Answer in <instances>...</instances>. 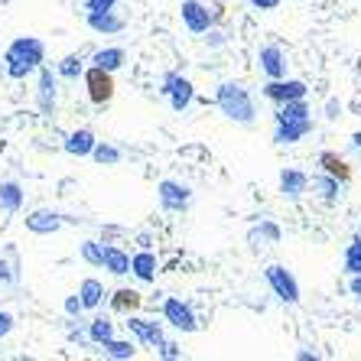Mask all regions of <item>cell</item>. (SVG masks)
I'll return each mask as SVG.
<instances>
[{"label":"cell","instance_id":"cell-20","mask_svg":"<svg viewBox=\"0 0 361 361\" xmlns=\"http://www.w3.org/2000/svg\"><path fill=\"white\" fill-rule=\"evenodd\" d=\"M20 205H23V189H20V183H0V209L17 212Z\"/></svg>","mask_w":361,"mask_h":361},{"label":"cell","instance_id":"cell-26","mask_svg":"<svg viewBox=\"0 0 361 361\" xmlns=\"http://www.w3.org/2000/svg\"><path fill=\"white\" fill-rule=\"evenodd\" d=\"M312 189H319V195L329 202V205L338 199V179H332L329 173H326V176H316V179H312Z\"/></svg>","mask_w":361,"mask_h":361},{"label":"cell","instance_id":"cell-37","mask_svg":"<svg viewBox=\"0 0 361 361\" xmlns=\"http://www.w3.org/2000/svg\"><path fill=\"white\" fill-rule=\"evenodd\" d=\"M247 4L257 10H277L280 7V0H247Z\"/></svg>","mask_w":361,"mask_h":361},{"label":"cell","instance_id":"cell-22","mask_svg":"<svg viewBox=\"0 0 361 361\" xmlns=\"http://www.w3.org/2000/svg\"><path fill=\"white\" fill-rule=\"evenodd\" d=\"M56 104V78L49 68H39V108L49 111Z\"/></svg>","mask_w":361,"mask_h":361},{"label":"cell","instance_id":"cell-29","mask_svg":"<svg viewBox=\"0 0 361 361\" xmlns=\"http://www.w3.org/2000/svg\"><path fill=\"white\" fill-rule=\"evenodd\" d=\"M345 270L348 274H358L361 270V235L348 244V251H345Z\"/></svg>","mask_w":361,"mask_h":361},{"label":"cell","instance_id":"cell-24","mask_svg":"<svg viewBox=\"0 0 361 361\" xmlns=\"http://www.w3.org/2000/svg\"><path fill=\"white\" fill-rule=\"evenodd\" d=\"M101 296H104V286H101L98 280H92V277L78 286V300H82L85 310H94V306L101 302Z\"/></svg>","mask_w":361,"mask_h":361},{"label":"cell","instance_id":"cell-4","mask_svg":"<svg viewBox=\"0 0 361 361\" xmlns=\"http://www.w3.org/2000/svg\"><path fill=\"white\" fill-rule=\"evenodd\" d=\"M264 277H267V283L274 286V293H277L283 302H290V306H293V302H300V283H296V277L286 267L270 264V267L264 270Z\"/></svg>","mask_w":361,"mask_h":361},{"label":"cell","instance_id":"cell-17","mask_svg":"<svg viewBox=\"0 0 361 361\" xmlns=\"http://www.w3.org/2000/svg\"><path fill=\"white\" fill-rule=\"evenodd\" d=\"M319 166L326 169L332 179H338V183H348V179H352V169H348V163H345L338 153H332V150H322L319 153Z\"/></svg>","mask_w":361,"mask_h":361},{"label":"cell","instance_id":"cell-16","mask_svg":"<svg viewBox=\"0 0 361 361\" xmlns=\"http://www.w3.org/2000/svg\"><path fill=\"white\" fill-rule=\"evenodd\" d=\"M101 251H104V264H101L104 270H111L114 277L130 274V257H127L121 247H114V244H101Z\"/></svg>","mask_w":361,"mask_h":361},{"label":"cell","instance_id":"cell-30","mask_svg":"<svg viewBox=\"0 0 361 361\" xmlns=\"http://www.w3.org/2000/svg\"><path fill=\"white\" fill-rule=\"evenodd\" d=\"M59 75H62V78H78V75H85L82 59H78V56H66V59L59 62Z\"/></svg>","mask_w":361,"mask_h":361},{"label":"cell","instance_id":"cell-27","mask_svg":"<svg viewBox=\"0 0 361 361\" xmlns=\"http://www.w3.org/2000/svg\"><path fill=\"white\" fill-rule=\"evenodd\" d=\"M88 338H92V342H98V345L111 342V338H114V326H111L108 319H94L92 326H88Z\"/></svg>","mask_w":361,"mask_h":361},{"label":"cell","instance_id":"cell-9","mask_svg":"<svg viewBox=\"0 0 361 361\" xmlns=\"http://www.w3.org/2000/svg\"><path fill=\"white\" fill-rule=\"evenodd\" d=\"M264 94H267L270 101L283 104V101H293V98H306V85L296 82V78H290V82H283V78H270V85L264 88Z\"/></svg>","mask_w":361,"mask_h":361},{"label":"cell","instance_id":"cell-14","mask_svg":"<svg viewBox=\"0 0 361 361\" xmlns=\"http://www.w3.org/2000/svg\"><path fill=\"white\" fill-rule=\"evenodd\" d=\"M306 189H310V176L306 173H300V169H283L280 173V192H283V199H300Z\"/></svg>","mask_w":361,"mask_h":361},{"label":"cell","instance_id":"cell-10","mask_svg":"<svg viewBox=\"0 0 361 361\" xmlns=\"http://www.w3.org/2000/svg\"><path fill=\"white\" fill-rule=\"evenodd\" d=\"M88 26H92L94 33H121L124 30V20L114 13V10H88Z\"/></svg>","mask_w":361,"mask_h":361},{"label":"cell","instance_id":"cell-41","mask_svg":"<svg viewBox=\"0 0 361 361\" xmlns=\"http://www.w3.org/2000/svg\"><path fill=\"white\" fill-rule=\"evenodd\" d=\"M358 72H361V56H358Z\"/></svg>","mask_w":361,"mask_h":361},{"label":"cell","instance_id":"cell-19","mask_svg":"<svg viewBox=\"0 0 361 361\" xmlns=\"http://www.w3.org/2000/svg\"><path fill=\"white\" fill-rule=\"evenodd\" d=\"M130 270H134V274L143 280V283H150V280L157 277V257H153L150 251L134 254V257H130Z\"/></svg>","mask_w":361,"mask_h":361},{"label":"cell","instance_id":"cell-5","mask_svg":"<svg viewBox=\"0 0 361 361\" xmlns=\"http://www.w3.org/2000/svg\"><path fill=\"white\" fill-rule=\"evenodd\" d=\"M85 85H88V98H92V104H108V101L114 98V78H111L108 68L92 66L88 72H85Z\"/></svg>","mask_w":361,"mask_h":361},{"label":"cell","instance_id":"cell-1","mask_svg":"<svg viewBox=\"0 0 361 361\" xmlns=\"http://www.w3.org/2000/svg\"><path fill=\"white\" fill-rule=\"evenodd\" d=\"M42 59H46V42L36 39V36H20L7 49V75L26 78L30 72H36L42 66Z\"/></svg>","mask_w":361,"mask_h":361},{"label":"cell","instance_id":"cell-35","mask_svg":"<svg viewBox=\"0 0 361 361\" xmlns=\"http://www.w3.org/2000/svg\"><path fill=\"white\" fill-rule=\"evenodd\" d=\"M13 332V316L10 312H0V338H7Z\"/></svg>","mask_w":361,"mask_h":361},{"label":"cell","instance_id":"cell-28","mask_svg":"<svg viewBox=\"0 0 361 361\" xmlns=\"http://www.w3.org/2000/svg\"><path fill=\"white\" fill-rule=\"evenodd\" d=\"M104 352H108L111 358H118V361H130L137 355V348L130 342H118V338H111V342H104Z\"/></svg>","mask_w":361,"mask_h":361},{"label":"cell","instance_id":"cell-8","mask_svg":"<svg viewBox=\"0 0 361 361\" xmlns=\"http://www.w3.org/2000/svg\"><path fill=\"white\" fill-rule=\"evenodd\" d=\"M183 23L189 33H209V26H212L209 7L199 4V0H183Z\"/></svg>","mask_w":361,"mask_h":361},{"label":"cell","instance_id":"cell-3","mask_svg":"<svg viewBox=\"0 0 361 361\" xmlns=\"http://www.w3.org/2000/svg\"><path fill=\"white\" fill-rule=\"evenodd\" d=\"M160 94H166L169 98V108L173 111H185L189 104H192V82L189 78H183V75H176V72H166L163 75V88H160Z\"/></svg>","mask_w":361,"mask_h":361},{"label":"cell","instance_id":"cell-12","mask_svg":"<svg viewBox=\"0 0 361 361\" xmlns=\"http://www.w3.org/2000/svg\"><path fill=\"white\" fill-rule=\"evenodd\" d=\"M257 62H261V68L270 78H283L286 75V59H283V49H280V46H261Z\"/></svg>","mask_w":361,"mask_h":361},{"label":"cell","instance_id":"cell-25","mask_svg":"<svg viewBox=\"0 0 361 361\" xmlns=\"http://www.w3.org/2000/svg\"><path fill=\"white\" fill-rule=\"evenodd\" d=\"M124 59H127V52L124 49H101V52H94V66H101V68H108V72H118L121 66H124Z\"/></svg>","mask_w":361,"mask_h":361},{"label":"cell","instance_id":"cell-18","mask_svg":"<svg viewBox=\"0 0 361 361\" xmlns=\"http://www.w3.org/2000/svg\"><path fill=\"white\" fill-rule=\"evenodd\" d=\"M94 134L92 130H75V134L66 137V153H72V157H88V153L94 150Z\"/></svg>","mask_w":361,"mask_h":361},{"label":"cell","instance_id":"cell-21","mask_svg":"<svg viewBox=\"0 0 361 361\" xmlns=\"http://www.w3.org/2000/svg\"><path fill=\"white\" fill-rule=\"evenodd\" d=\"M310 114H312L310 104L302 98H293V101H283V104H280L277 121H302V118H310Z\"/></svg>","mask_w":361,"mask_h":361},{"label":"cell","instance_id":"cell-40","mask_svg":"<svg viewBox=\"0 0 361 361\" xmlns=\"http://www.w3.org/2000/svg\"><path fill=\"white\" fill-rule=\"evenodd\" d=\"M352 143H355V147H361V130H358V134L352 137Z\"/></svg>","mask_w":361,"mask_h":361},{"label":"cell","instance_id":"cell-32","mask_svg":"<svg viewBox=\"0 0 361 361\" xmlns=\"http://www.w3.org/2000/svg\"><path fill=\"white\" fill-rule=\"evenodd\" d=\"M92 157L98 163H118L121 160V150H114V147H108V143H94Z\"/></svg>","mask_w":361,"mask_h":361},{"label":"cell","instance_id":"cell-31","mask_svg":"<svg viewBox=\"0 0 361 361\" xmlns=\"http://www.w3.org/2000/svg\"><path fill=\"white\" fill-rule=\"evenodd\" d=\"M82 257L92 264V267H101V264H104V251H101L98 241H85L82 244Z\"/></svg>","mask_w":361,"mask_h":361},{"label":"cell","instance_id":"cell-33","mask_svg":"<svg viewBox=\"0 0 361 361\" xmlns=\"http://www.w3.org/2000/svg\"><path fill=\"white\" fill-rule=\"evenodd\" d=\"M82 310H85V306H82V300H78V293L66 300V312L72 316V319H75V316H82Z\"/></svg>","mask_w":361,"mask_h":361},{"label":"cell","instance_id":"cell-39","mask_svg":"<svg viewBox=\"0 0 361 361\" xmlns=\"http://www.w3.org/2000/svg\"><path fill=\"white\" fill-rule=\"evenodd\" d=\"M0 280H4V283H10V280H13V274H10V267L4 261H0Z\"/></svg>","mask_w":361,"mask_h":361},{"label":"cell","instance_id":"cell-15","mask_svg":"<svg viewBox=\"0 0 361 361\" xmlns=\"http://www.w3.org/2000/svg\"><path fill=\"white\" fill-rule=\"evenodd\" d=\"M26 228L36 231V235H49V231H59L62 228V215L59 212H49V209H39L26 219Z\"/></svg>","mask_w":361,"mask_h":361},{"label":"cell","instance_id":"cell-23","mask_svg":"<svg viewBox=\"0 0 361 361\" xmlns=\"http://www.w3.org/2000/svg\"><path fill=\"white\" fill-rule=\"evenodd\" d=\"M140 302H143V296L137 290H118V293L111 296L114 312H134V310H140Z\"/></svg>","mask_w":361,"mask_h":361},{"label":"cell","instance_id":"cell-36","mask_svg":"<svg viewBox=\"0 0 361 361\" xmlns=\"http://www.w3.org/2000/svg\"><path fill=\"white\" fill-rule=\"evenodd\" d=\"M160 355H163V358H179V345L176 342H163L160 345Z\"/></svg>","mask_w":361,"mask_h":361},{"label":"cell","instance_id":"cell-11","mask_svg":"<svg viewBox=\"0 0 361 361\" xmlns=\"http://www.w3.org/2000/svg\"><path fill=\"white\" fill-rule=\"evenodd\" d=\"M127 329L134 332L137 338H143L147 345H153V348H160L166 338H163V332H160V326L157 322H150V319H140V316H130L127 319Z\"/></svg>","mask_w":361,"mask_h":361},{"label":"cell","instance_id":"cell-2","mask_svg":"<svg viewBox=\"0 0 361 361\" xmlns=\"http://www.w3.org/2000/svg\"><path fill=\"white\" fill-rule=\"evenodd\" d=\"M219 108L225 118H231L235 124H254V118H257V111H254V101L251 94L244 92L238 82H221L219 85Z\"/></svg>","mask_w":361,"mask_h":361},{"label":"cell","instance_id":"cell-7","mask_svg":"<svg viewBox=\"0 0 361 361\" xmlns=\"http://www.w3.org/2000/svg\"><path fill=\"white\" fill-rule=\"evenodd\" d=\"M157 192H160V205H163L166 212H183L185 205H189V199H192L189 185L173 183V179H163Z\"/></svg>","mask_w":361,"mask_h":361},{"label":"cell","instance_id":"cell-13","mask_svg":"<svg viewBox=\"0 0 361 361\" xmlns=\"http://www.w3.org/2000/svg\"><path fill=\"white\" fill-rule=\"evenodd\" d=\"M312 130V121L302 118V121H277V134H274V140L277 143H296L302 140V137Z\"/></svg>","mask_w":361,"mask_h":361},{"label":"cell","instance_id":"cell-38","mask_svg":"<svg viewBox=\"0 0 361 361\" xmlns=\"http://www.w3.org/2000/svg\"><path fill=\"white\" fill-rule=\"evenodd\" d=\"M348 290H352V293L361 300V270H358V274H352V283H348Z\"/></svg>","mask_w":361,"mask_h":361},{"label":"cell","instance_id":"cell-34","mask_svg":"<svg viewBox=\"0 0 361 361\" xmlns=\"http://www.w3.org/2000/svg\"><path fill=\"white\" fill-rule=\"evenodd\" d=\"M85 7L88 10H114L118 0H85Z\"/></svg>","mask_w":361,"mask_h":361},{"label":"cell","instance_id":"cell-6","mask_svg":"<svg viewBox=\"0 0 361 361\" xmlns=\"http://www.w3.org/2000/svg\"><path fill=\"white\" fill-rule=\"evenodd\" d=\"M163 316H166L169 326L183 329V332H195V329H199L192 306H189V302H183V300H166V302H163Z\"/></svg>","mask_w":361,"mask_h":361}]
</instances>
